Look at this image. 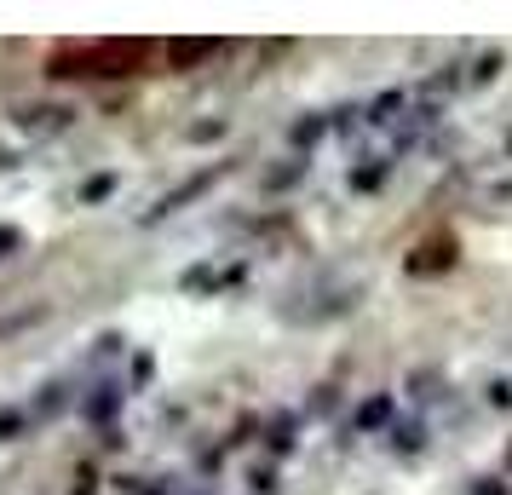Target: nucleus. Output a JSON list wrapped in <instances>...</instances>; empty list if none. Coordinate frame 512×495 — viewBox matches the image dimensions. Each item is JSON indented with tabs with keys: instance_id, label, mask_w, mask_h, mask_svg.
Returning <instances> with one entry per match:
<instances>
[{
	"instance_id": "obj_1",
	"label": "nucleus",
	"mask_w": 512,
	"mask_h": 495,
	"mask_svg": "<svg viewBox=\"0 0 512 495\" xmlns=\"http://www.w3.org/2000/svg\"><path fill=\"white\" fill-rule=\"evenodd\" d=\"M144 41H98V47H58L52 75H133L144 64Z\"/></svg>"
},
{
	"instance_id": "obj_6",
	"label": "nucleus",
	"mask_w": 512,
	"mask_h": 495,
	"mask_svg": "<svg viewBox=\"0 0 512 495\" xmlns=\"http://www.w3.org/2000/svg\"><path fill=\"white\" fill-rule=\"evenodd\" d=\"M403 104H409V93H380L369 110H363V121H369V127H386V121H392Z\"/></svg>"
},
{
	"instance_id": "obj_2",
	"label": "nucleus",
	"mask_w": 512,
	"mask_h": 495,
	"mask_svg": "<svg viewBox=\"0 0 512 495\" xmlns=\"http://www.w3.org/2000/svg\"><path fill=\"white\" fill-rule=\"evenodd\" d=\"M219 173H225V167H208V173H196V179H185L179 190H167L162 202H156V208L144 213V225H156V219H167V213H179L185 202H196V196H208V190L219 185Z\"/></svg>"
},
{
	"instance_id": "obj_3",
	"label": "nucleus",
	"mask_w": 512,
	"mask_h": 495,
	"mask_svg": "<svg viewBox=\"0 0 512 495\" xmlns=\"http://www.w3.org/2000/svg\"><path fill=\"white\" fill-rule=\"evenodd\" d=\"M75 121V110H64V104H24L18 110V127L24 133H64Z\"/></svg>"
},
{
	"instance_id": "obj_9",
	"label": "nucleus",
	"mask_w": 512,
	"mask_h": 495,
	"mask_svg": "<svg viewBox=\"0 0 512 495\" xmlns=\"http://www.w3.org/2000/svg\"><path fill=\"white\" fill-rule=\"evenodd\" d=\"M386 421H392V398H369L357 409V426H363V432H369V426H386Z\"/></svg>"
},
{
	"instance_id": "obj_23",
	"label": "nucleus",
	"mask_w": 512,
	"mask_h": 495,
	"mask_svg": "<svg viewBox=\"0 0 512 495\" xmlns=\"http://www.w3.org/2000/svg\"><path fill=\"white\" fill-rule=\"evenodd\" d=\"M478 495H512L507 478H478Z\"/></svg>"
},
{
	"instance_id": "obj_12",
	"label": "nucleus",
	"mask_w": 512,
	"mask_h": 495,
	"mask_svg": "<svg viewBox=\"0 0 512 495\" xmlns=\"http://www.w3.org/2000/svg\"><path fill=\"white\" fill-rule=\"evenodd\" d=\"M265 444L277 449V455H288V449H294V421H288V415H277V421H271V432H265Z\"/></svg>"
},
{
	"instance_id": "obj_7",
	"label": "nucleus",
	"mask_w": 512,
	"mask_h": 495,
	"mask_svg": "<svg viewBox=\"0 0 512 495\" xmlns=\"http://www.w3.org/2000/svg\"><path fill=\"white\" fill-rule=\"evenodd\" d=\"M305 179V156H288L277 173H265V190H294Z\"/></svg>"
},
{
	"instance_id": "obj_19",
	"label": "nucleus",
	"mask_w": 512,
	"mask_h": 495,
	"mask_svg": "<svg viewBox=\"0 0 512 495\" xmlns=\"http://www.w3.org/2000/svg\"><path fill=\"white\" fill-rule=\"evenodd\" d=\"M18 248H24V236L12 231V225H0V260H12Z\"/></svg>"
},
{
	"instance_id": "obj_20",
	"label": "nucleus",
	"mask_w": 512,
	"mask_h": 495,
	"mask_svg": "<svg viewBox=\"0 0 512 495\" xmlns=\"http://www.w3.org/2000/svg\"><path fill=\"white\" fill-rule=\"evenodd\" d=\"M489 403H495V409H512V380H495V386H489Z\"/></svg>"
},
{
	"instance_id": "obj_5",
	"label": "nucleus",
	"mask_w": 512,
	"mask_h": 495,
	"mask_svg": "<svg viewBox=\"0 0 512 495\" xmlns=\"http://www.w3.org/2000/svg\"><path fill=\"white\" fill-rule=\"evenodd\" d=\"M213 52H219V41H173L167 58H173V70H190V64H208Z\"/></svg>"
},
{
	"instance_id": "obj_10",
	"label": "nucleus",
	"mask_w": 512,
	"mask_h": 495,
	"mask_svg": "<svg viewBox=\"0 0 512 495\" xmlns=\"http://www.w3.org/2000/svg\"><path fill=\"white\" fill-rule=\"evenodd\" d=\"M323 133H328V116H300V121H294V144H300V150H305V144H317Z\"/></svg>"
},
{
	"instance_id": "obj_17",
	"label": "nucleus",
	"mask_w": 512,
	"mask_h": 495,
	"mask_svg": "<svg viewBox=\"0 0 512 495\" xmlns=\"http://www.w3.org/2000/svg\"><path fill=\"white\" fill-rule=\"evenodd\" d=\"M185 139H190V144H213V139H225V121H196Z\"/></svg>"
},
{
	"instance_id": "obj_24",
	"label": "nucleus",
	"mask_w": 512,
	"mask_h": 495,
	"mask_svg": "<svg viewBox=\"0 0 512 495\" xmlns=\"http://www.w3.org/2000/svg\"><path fill=\"white\" fill-rule=\"evenodd\" d=\"M311 409H317V415H328V409H334V386H317V398H311Z\"/></svg>"
},
{
	"instance_id": "obj_14",
	"label": "nucleus",
	"mask_w": 512,
	"mask_h": 495,
	"mask_svg": "<svg viewBox=\"0 0 512 495\" xmlns=\"http://www.w3.org/2000/svg\"><path fill=\"white\" fill-rule=\"evenodd\" d=\"M248 490L254 495H277V467H254L248 472Z\"/></svg>"
},
{
	"instance_id": "obj_15",
	"label": "nucleus",
	"mask_w": 512,
	"mask_h": 495,
	"mask_svg": "<svg viewBox=\"0 0 512 495\" xmlns=\"http://www.w3.org/2000/svg\"><path fill=\"white\" fill-rule=\"evenodd\" d=\"M24 426H29V415H18V409H0V444H12Z\"/></svg>"
},
{
	"instance_id": "obj_22",
	"label": "nucleus",
	"mask_w": 512,
	"mask_h": 495,
	"mask_svg": "<svg viewBox=\"0 0 512 495\" xmlns=\"http://www.w3.org/2000/svg\"><path fill=\"white\" fill-rule=\"evenodd\" d=\"M409 386H415V398H438V392H432V386H438V375H432V369H426V375H415Z\"/></svg>"
},
{
	"instance_id": "obj_13",
	"label": "nucleus",
	"mask_w": 512,
	"mask_h": 495,
	"mask_svg": "<svg viewBox=\"0 0 512 495\" xmlns=\"http://www.w3.org/2000/svg\"><path fill=\"white\" fill-rule=\"evenodd\" d=\"M386 179V162H369V167H351V190H380Z\"/></svg>"
},
{
	"instance_id": "obj_16",
	"label": "nucleus",
	"mask_w": 512,
	"mask_h": 495,
	"mask_svg": "<svg viewBox=\"0 0 512 495\" xmlns=\"http://www.w3.org/2000/svg\"><path fill=\"white\" fill-rule=\"evenodd\" d=\"M501 64H507L501 52H484V58L472 64V81H478V87H484V81H495V70H501Z\"/></svg>"
},
{
	"instance_id": "obj_21",
	"label": "nucleus",
	"mask_w": 512,
	"mask_h": 495,
	"mask_svg": "<svg viewBox=\"0 0 512 495\" xmlns=\"http://www.w3.org/2000/svg\"><path fill=\"white\" fill-rule=\"evenodd\" d=\"M75 495H98V472H93V467L75 472Z\"/></svg>"
},
{
	"instance_id": "obj_25",
	"label": "nucleus",
	"mask_w": 512,
	"mask_h": 495,
	"mask_svg": "<svg viewBox=\"0 0 512 495\" xmlns=\"http://www.w3.org/2000/svg\"><path fill=\"white\" fill-rule=\"evenodd\" d=\"M507 150H512V144H507Z\"/></svg>"
},
{
	"instance_id": "obj_18",
	"label": "nucleus",
	"mask_w": 512,
	"mask_h": 495,
	"mask_svg": "<svg viewBox=\"0 0 512 495\" xmlns=\"http://www.w3.org/2000/svg\"><path fill=\"white\" fill-rule=\"evenodd\" d=\"M110 190H116V179H110V173H98L93 185H81V202H104Z\"/></svg>"
},
{
	"instance_id": "obj_4",
	"label": "nucleus",
	"mask_w": 512,
	"mask_h": 495,
	"mask_svg": "<svg viewBox=\"0 0 512 495\" xmlns=\"http://www.w3.org/2000/svg\"><path fill=\"white\" fill-rule=\"evenodd\" d=\"M116 409H121V386H98L93 398L81 403V415H87V421H98V426L116 421Z\"/></svg>"
},
{
	"instance_id": "obj_8",
	"label": "nucleus",
	"mask_w": 512,
	"mask_h": 495,
	"mask_svg": "<svg viewBox=\"0 0 512 495\" xmlns=\"http://www.w3.org/2000/svg\"><path fill=\"white\" fill-rule=\"evenodd\" d=\"M392 449H397V455H415V449H426V426H420V421L397 426V432H392Z\"/></svg>"
},
{
	"instance_id": "obj_11",
	"label": "nucleus",
	"mask_w": 512,
	"mask_h": 495,
	"mask_svg": "<svg viewBox=\"0 0 512 495\" xmlns=\"http://www.w3.org/2000/svg\"><path fill=\"white\" fill-rule=\"evenodd\" d=\"M64 403H70V392H64V386H47V392L35 398V415H41V421H52V415H64Z\"/></svg>"
}]
</instances>
